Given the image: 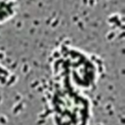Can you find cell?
Listing matches in <instances>:
<instances>
[{
	"label": "cell",
	"mask_w": 125,
	"mask_h": 125,
	"mask_svg": "<svg viewBox=\"0 0 125 125\" xmlns=\"http://www.w3.org/2000/svg\"><path fill=\"white\" fill-rule=\"evenodd\" d=\"M19 11L18 1L0 0V24H4L13 20Z\"/></svg>",
	"instance_id": "1"
},
{
	"label": "cell",
	"mask_w": 125,
	"mask_h": 125,
	"mask_svg": "<svg viewBox=\"0 0 125 125\" xmlns=\"http://www.w3.org/2000/svg\"><path fill=\"white\" fill-rule=\"evenodd\" d=\"M4 1H18V0H4Z\"/></svg>",
	"instance_id": "2"
}]
</instances>
